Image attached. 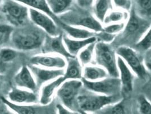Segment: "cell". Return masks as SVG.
Segmentation results:
<instances>
[{
    "label": "cell",
    "mask_w": 151,
    "mask_h": 114,
    "mask_svg": "<svg viewBox=\"0 0 151 114\" xmlns=\"http://www.w3.org/2000/svg\"><path fill=\"white\" fill-rule=\"evenodd\" d=\"M47 36L44 31L34 24L25 25L14 30L10 41L13 47L18 51H31L42 47Z\"/></svg>",
    "instance_id": "obj_1"
},
{
    "label": "cell",
    "mask_w": 151,
    "mask_h": 114,
    "mask_svg": "<svg viewBox=\"0 0 151 114\" xmlns=\"http://www.w3.org/2000/svg\"><path fill=\"white\" fill-rule=\"evenodd\" d=\"M83 89L77 98V106L79 112L83 113H98L105 107L118 102L124 98L121 94L107 96L94 92L85 88V90L83 91Z\"/></svg>",
    "instance_id": "obj_2"
},
{
    "label": "cell",
    "mask_w": 151,
    "mask_h": 114,
    "mask_svg": "<svg viewBox=\"0 0 151 114\" xmlns=\"http://www.w3.org/2000/svg\"><path fill=\"white\" fill-rule=\"evenodd\" d=\"M117 58L116 50L111 45V44L101 41L96 42L93 63L105 68L109 76L119 77Z\"/></svg>",
    "instance_id": "obj_3"
},
{
    "label": "cell",
    "mask_w": 151,
    "mask_h": 114,
    "mask_svg": "<svg viewBox=\"0 0 151 114\" xmlns=\"http://www.w3.org/2000/svg\"><path fill=\"white\" fill-rule=\"evenodd\" d=\"M0 13L13 27L25 25L29 19V8L16 0H4L0 6Z\"/></svg>",
    "instance_id": "obj_4"
},
{
    "label": "cell",
    "mask_w": 151,
    "mask_h": 114,
    "mask_svg": "<svg viewBox=\"0 0 151 114\" xmlns=\"http://www.w3.org/2000/svg\"><path fill=\"white\" fill-rule=\"evenodd\" d=\"M151 25L150 20L140 16L132 8L129 12L124 29L119 34H122L121 37L124 42L134 43L135 45Z\"/></svg>",
    "instance_id": "obj_5"
},
{
    "label": "cell",
    "mask_w": 151,
    "mask_h": 114,
    "mask_svg": "<svg viewBox=\"0 0 151 114\" xmlns=\"http://www.w3.org/2000/svg\"><path fill=\"white\" fill-rule=\"evenodd\" d=\"M59 18L62 22L70 25L81 27L97 33L103 30L104 25L94 17L93 13L86 11L71 9Z\"/></svg>",
    "instance_id": "obj_6"
},
{
    "label": "cell",
    "mask_w": 151,
    "mask_h": 114,
    "mask_svg": "<svg viewBox=\"0 0 151 114\" xmlns=\"http://www.w3.org/2000/svg\"><path fill=\"white\" fill-rule=\"evenodd\" d=\"M83 88L82 79L66 80L58 89L56 96L61 104L70 110L78 113L77 98Z\"/></svg>",
    "instance_id": "obj_7"
},
{
    "label": "cell",
    "mask_w": 151,
    "mask_h": 114,
    "mask_svg": "<svg viewBox=\"0 0 151 114\" xmlns=\"http://www.w3.org/2000/svg\"><path fill=\"white\" fill-rule=\"evenodd\" d=\"M118 56L122 58L136 76L144 79L148 76V71L145 68L144 59L139 52L129 46H119L116 49Z\"/></svg>",
    "instance_id": "obj_8"
},
{
    "label": "cell",
    "mask_w": 151,
    "mask_h": 114,
    "mask_svg": "<svg viewBox=\"0 0 151 114\" xmlns=\"http://www.w3.org/2000/svg\"><path fill=\"white\" fill-rule=\"evenodd\" d=\"M81 79L83 87L94 92L107 96H113L121 94V81L119 77L109 76L94 82Z\"/></svg>",
    "instance_id": "obj_9"
},
{
    "label": "cell",
    "mask_w": 151,
    "mask_h": 114,
    "mask_svg": "<svg viewBox=\"0 0 151 114\" xmlns=\"http://www.w3.org/2000/svg\"><path fill=\"white\" fill-rule=\"evenodd\" d=\"M29 19L33 24L44 31L49 36H56L59 33L58 23L53 18L45 12L29 8Z\"/></svg>",
    "instance_id": "obj_10"
},
{
    "label": "cell",
    "mask_w": 151,
    "mask_h": 114,
    "mask_svg": "<svg viewBox=\"0 0 151 114\" xmlns=\"http://www.w3.org/2000/svg\"><path fill=\"white\" fill-rule=\"evenodd\" d=\"M30 65L50 69H65L67 60L65 58L54 54L42 53L33 56Z\"/></svg>",
    "instance_id": "obj_11"
},
{
    "label": "cell",
    "mask_w": 151,
    "mask_h": 114,
    "mask_svg": "<svg viewBox=\"0 0 151 114\" xmlns=\"http://www.w3.org/2000/svg\"><path fill=\"white\" fill-rule=\"evenodd\" d=\"M119 78L121 81V94L125 99L129 97L134 90V81L136 76L131 69L120 57L117 58Z\"/></svg>",
    "instance_id": "obj_12"
},
{
    "label": "cell",
    "mask_w": 151,
    "mask_h": 114,
    "mask_svg": "<svg viewBox=\"0 0 151 114\" xmlns=\"http://www.w3.org/2000/svg\"><path fill=\"white\" fill-rule=\"evenodd\" d=\"M42 47L43 53L57 54L66 59L73 57L68 52L63 40V35L61 34L54 37L47 35Z\"/></svg>",
    "instance_id": "obj_13"
},
{
    "label": "cell",
    "mask_w": 151,
    "mask_h": 114,
    "mask_svg": "<svg viewBox=\"0 0 151 114\" xmlns=\"http://www.w3.org/2000/svg\"><path fill=\"white\" fill-rule=\"evenodd\" d=\"M6 98L12 102L26 105H33L39 102V96L35 92L18 87L10 90Z\"/></svg>",
    "instance_id": "obj_14"
},
{
    "label": "cell",
    "mask_w": 151,
    "mask_h": 114,
    "mask_svg": "<svg viewBox=\"0 0 151 114\" xmlns=\"http://www.w3.org/2000/svg\"><path fill=\"white\" fill-rule=\"evenodd\" d=\"M16 87L36 92L38 84L29 66H23L14 76Z\"/></svg>",
    "instance_id": "obj_15"
},
{
    "label": "cell",
    "mask_w": 151,
    "mask_h": 114,
    "mask_svg": "<svg viewBox=\"0 0 151 114\" xmlns=\"http://www.w3.org/2000/svg\"><path fill=\"white\" fill-rule=\"evenodd\" d=\"M63 76H60L54 80L50 81L43 84L39 95V103L42 106H47L50 105L60 86L61 84L64 81Z\"/></svg>",
    "instance_id": "obj_16"
},
{
    "label": "cell",
    "mask_w": 151,
    "mask_h": 114,
    "mask_svg": "<svg viewBox=\"0 0 151 114\" xmlns=\"http://www.w3.org/2000/svg\"><path fill=\"white\" fill-rule=\"evenodd\" d=\"M29 67L35 78L38 86H42L45 83L63 76L64 74V69H50L32 65H30Z\"/></svg>",
    "instance_id": "obj_17"
},
{
    "label": "cell",
    "mask_w": 151,
    "mask_h": 114,
    "mask_svg": "<svg viewBox=\"0 0 151 114\" xmlns=\"http://www.w3.org/2000/svg\"><path fill=\"white\" fill-rule=\"evenodd\" d=\"M63 40L68 52L73 57H77L78 53L86 46L97 41L96 36L86 39H74L70 38L66 34L63 35Z\"/></svg>",
    "instance_id": "obj_18"
},
{
    "label": "cell",
    "mask_w": 151,
    "mask_h": 114,
    "mask_svg": "<svg viewBox=\"0 0 151 114\" xmlns=\"http://www.w3.org/2000/svg\"><path fill=\"white\" fill-rule=\"evenodd\" d=\"M67 63L64 69V79L65 81L70 79H81L83 78V66L77 57L67 59Z\"/></svg>",
    "instance_id": "obj_19"
},
{
    "label": "cell",
    "mask_w": 151,
    "mask_h": 114,
    "mask_svg": "<svg viewBox=\"0 0 151 114\" xmlns=\"http://www.w3.org/2000/svg\"><path fill=\"white\" fill-rule=\"evenodd\" d=\"M109 76L106 70L97 64L91 63L83 67L82 79L88 81H97Z\"/></svg>",
    "instance_id": "obj_20"
},
{
    "label": "cell",
    "mask_w": 151,
    "mask_h": 114,
    "mask_svg": "<svg viewBox=\"0 0 151 114\" xmlns=\"http://www.w3.org/2000/svg\"><path fill=\"white\" fill-rule=\"evenodd\" d=\"M65 32V34L70 38L74 39H86L95 36V33L81 27L70 25L63 23L60 20L58 23Z\"/></svg>",
    "instance_id": "obj_21"
},
{
    "label": "cell",
    "mask_w": 151,
    "mask_h": 114,
    "mask_svg": "<svg viewBox=\"0 0 151 114\" xmlns=\"http://www.w3.org/2000/svg\"><path fill=\"white\" fill-rule=\"evenodd\" d=\"M91 8L93 15L103 24L107 13L113 9L112 0H94Z\"/></svg>",
    "instance_id": "obj_22"
},
{
    "label": "cell",
    "mask_w": 151,
    "mask_h": 114,
    "mask_svg": "<svg viewBox=\"0 0 151 114\" xmlns=\"http://www.w3.org/2000/svg\"><path fill=\"white\" fill-rule=\"evenodd\" d=\"M75 0H47L48 7L56 17L63 15L70 10Z\"/></svg>",
    "instance_id": "obj_23"
},
{
    "label": "cell",
    "mask_w": 151,
    "mask_h": 114,
    "mask_svg": "<svg viewBox=\"0 0 151 114\" xmlns=\"http://www.w3.org/2000/svg\"><path fill=\"white\" fill-rule=\"evenodd\" d=\"M21 2L23 4L25 5L29 8L34 9L39 11L45 12L46 14L50 15L53 18L55 21L58 23L59 21V18H58L56 16L53 15L48 7L47 2L43 0H16Z\"/></svg>",
    "instance_id": "obj_24"
},
{
    "label": "cell",
    "mask_w": 151,
    "mask_h": 114,
    "mask_svg": "<svg viewBox=\"0 0 151 114\" xmlns=\"http://www.w3.org/2000/svg\"><path fill=\"white\" fill-rule=\"evenodd\" d=\"M1 101L12 111L18 114H35L37 111L33 105H26L10 102L6 98L1 97Z\"/></svg>",
    "instance_id": "obj_25"
},
{
    "label": "cell",
    "mask_w": 151,
    "mask_h": 114,
    "mask_svg": "<svg viewBox=\"0 0 151 114\" xmlns=\"http://www.w3.org/2000/svg\"><path fill=\"white\" fill-rule=\"evenodd\" d=\"M129 13L113 8L106 15L103 25L114 23H126L129 18Z\"/></svg>",
    "instance_id": "obj_26"
},
{
    "label": "cell",
    "mask_w": 151,
    "mask_h": 114,
    "mask_svg": "<svg viewBox=\"0 0 151 114\" xmlns=\"http://www.w3.org/2000/svg\"><path fill=\"white\" fill-rule=\"evenodd\" d=\"M96 42L89 44L83 49L77 55V57L83 66L94 63Z\"/></svg>",
    "instance_id": "obj_27"
},
{
    "label": "cell",
    "mask_w": 151,
    "mask_h": 114,
    "mask_svg": "<svg viewBox=\"0 0 151 114\" xmlns=\"http://www.w3.org/2000/svg\"><path fill=\"white\" fill-rule=\"evenodd\" d=\"M133 8L140 16L151 21V0H135Z\"/></svg>",
    "instance_id": "obj_28"
},
{
    "label": "cell",
    "mask_w": 151,
    "mask_h": 114,
    "mask_svg": "<svg viewBox=\"0 0 151 114\" xmlns=\"http://www.w3.org/2000/svg\"><path fill=\"white\" fill-rule=\"evenodd\" d=\"M18 50L14 47H3L0 49V65H6L15 60Z\"/></svg>",
    "instance_id": "obj_29"
},
{
    "label": "cell",
    "mask_w": 151,
    "mask_h": 114,
    "mask_svg": "<svg viewBox=\"0 0 151 114\" xmlns=\"http://www.w3.org/2000/svg\"><path fill=\"white\" fill-rule=\"evenodd\" d=\"M124 98L119 102L109 105L101 110L98 113L105 114H123L126 113L124 104Z\"/></svg>",
    "instance_id": "obj_30"
},
{
    "label": "cell",
    "mask_w": 151,
    "mask_h": 114,
    "mask_svg": "<svg viewBox=\"0 0 151 114\" xmlns=\"http://www.w3.org/2000/svg\"><path fill=\"white\" fill-rule=\"evenodd\" d=\"M136 50L140 52H148L151 49V25L143 37L135 44Z\"/></svg>",
    "instance_id": "obj_31"
},
{
    "label": "cell",
    "mask_w": 151,
    "mask_h": 114,
    "mask_svg": "<svg viewBox=\"0 0 151 114\" xmlns=\"http://www.w3.org/2000/svg\"><path fill=\"white\" fill-rule=\"evenodd\" d=\"M14 27L9 23H0V46L3 45L10 41Z\"/></svg>",
    "instance_id": "obj_32"
},
{
    "label": "cell",
    "mask_w": 151,
    "mask_h": 114,
    "mask_svg": "<svg viewBox=\"0 0 151 114\" xmlns=\"http://www.w3.org/2000/svg\"><path fill=\"white\" fill-rule=\"evenodd\" d=\"M137 105L140 114H151V102L144 94L138 97Z\"/></svg>",
    "instance_id": "obj_33"
},
{
    "label": "cell",
    "mask_w": 151,
    "mask_h": 114,
    "mask_svg": "<svg viewBox=\"0 0 151 114\" xmlns=\"http://www.w3.org/2000/svg\"><path fill=\"white\" fill-rule=\"evenodd\" d=\"M126 23H114L104 25L102 30L117 37L124 30Z\"/></svg>",
    "instance_id": "obj_34"
},
{
    "label": "cell",
    "mask_w": 151,
    "mask_h": 114,
    "mask_svg": "<svg viewBox=\"0 0 151 114\" xmlns=\"http://www.w3.org/2000/svg\"><path fill=\"white\" fill-rule=\"evenodd\" d=\"M113 8L129 13L133 8L132 0H112Z\"/></svg>",
    "instance_id": "obj_35"
},
{
    "label": "cell",
    "mask_w": 151,
    "mask_h": 114,
    "mask_svg": "<svg viewBox=\"0 0 151 114\" xmlns=\"http://www.w3.org/2000/svg\"><path fill=\"white\" fill-rule=\"evenodd\" d=\"M78 5L83 9H89L92 7L94 0H75Z\"/></svg>",
    "instance_id": "obj_36"
},
{
    "label": "cell",
    "mask_w": 151,
    "mask_h": 114,
    "mask_svg": "<svg viewBox=\"0 0 151 114\" xmlns=\"http://www.w3.org/2000/svg\"><path fill=\"white\" fill-rule=\"evenodd\" d=\"M57 112L58 114H77L75 112L70 110L67 107L64 106L63 104H58L56 106Z\"/></svg>",
    "instance_id": "obj_37"
},
{
    "label": "cell",
    "mask_w": 151,
    "mask_h": 114,
    "mask_svg": "<svg viewBox=\"0 0 151 114\" xmlns=\"http://www.w3.org/2000/svg\"><path fill=\"white\" fill-rule=\"evenodd\" d=\"M145 68L148 72L151 73V53L148 54L144 59Z\"/></svg>",
    "instance_id": "obj_38"
},
{
    "label": "cell",
    "mask_w": 151,
    "mask_h": 114,
    "mask_svg": "<svg viewBox=\"0 0 151 114\" xmlns=\"http://www.w3.org/2000/svg\"><path fill=\"white\" fill-rule=\"evenodd\" d=\"M144 90L145 94L144 95L151 102V81L145 86Z\"/></svg>",
    "instance_id": "obj_39"
},
{
    "label": "cell",
    "mask_w": 151,
    "mask_h": 114,
    "mask_svg": "<svg viewBox=\"0 0 151 114\" xmlns=\"http://www.w3.org/2000/svg\"><path fill=\"white\" fill-rule=\"evenodd\" d=\"M2 83H3V76L0 74V89H1V87L2 86Z\"/></svg>",
    "instance_id": "obj_40"
},
{
    "label": "cell",
    "mask_w": 151,
    "mask_h": 114,
    "mask_svg": "<svg viewBox=\"0 0 151 114\" xmlns=\"http://www.w3.org/2000/svg\"><path fill=\"white\" fill-rule=\"evenodd\" d=\"M3 1H4V0H0V6L2 4V3L3 2Z\"/></svg>",
    "instance_id": "obj_41"
},
{
    "label": "cell",
    "mask_w": 151,
    "mask_h": 114,
    "mask_svg": "<svg viewBox=\"0 0 151 114\" xmlns=\"http://www.w3.org/2000/svg\"><path fill=\"white\" fill-rule=\"evenodd\" d=\"M2 15H1V13H0V20L2 18Z\"/></svg>",
    "instance_id": "obj_42"
},
{
    "label": "cell",
    "mask_w": 151,
    "mask_h": 114,
    "mask_svg": "<svg viewBox=\"0 0 151 114\" xmlns=\"http://www.w3.org/2000/svg\"><path fill=\"white\" fill-rule=\"evenodd\" d=\"M43 1H47V0H43Z\"/></svg>",
    "instance_id": "obj_43"
}]
</instances>
